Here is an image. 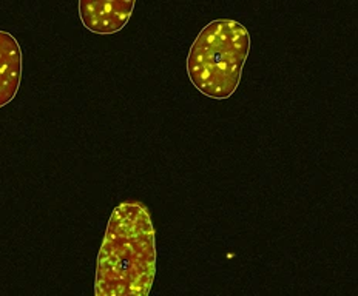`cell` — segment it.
<instances>
[{"label":"cell","mask_w":358,"mask_h":296,"mask_svg":"<svg viewBox=\"0 0 358 296\" xmlns=\"http://www.w3.org/2000/svg\"><path fill=\"white\" fill-rule=\"evenodd\" d=\"M156 273L155 227L143 202L119 204L108 221L96 265V296H147Z\"/></svg>","instance_id":"obj_1"},{"label":"cell","mask_w":358,"mask_h":296,"mask_svg":"<svg viewBox=\"0 0 358 296\" xmlns=\"http://www.w3.org/2000/svg\"><path fill=\"white\" fill-rule=\"evenodd\" d=\"M250 51L248 28L232 19H218L203 28L187 56L189 79L199 93L222 101L241 80Z\"/></svg>","instance_id":"obj_2"},{"label":"cell","mask_w":358,"mask_h":296,"mask_svg":"<svg viewBox=\"0 0 358 296\" xmlns=\"http://www.w3.org/2000/svg\"><path fill=\"white\" fill-rule=\"evenodd\" d=\"M134 10L133 0H82L79 16L88 31L94 34H115L129 24Z\"/></svg>","instance_id":"obj_3"},{"label":"cell","mask_w":358,"mask_h":296,"mask_svg":"<svg viewBox=\"0 0 358 296\" xmlns=\"http://www.w3.org/2000/svg\"><path fill=\"white\" fill-rule=\"evenodd\" d=\"M22 80V50L11 33L0 31V108L16 98Z\"/></svg>","instance_id":"obj_4"}]
</instances>
